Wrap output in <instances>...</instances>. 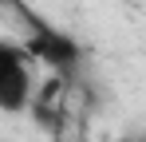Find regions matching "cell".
I'll list each match as a JSON object with an SVG mask.
<instances>
[{
	"label": "cell",
	"mask_w": 146,
	"mask_h": 142,
	"mask_svg": "<svg viewBox=\"0 0 146 142\" xmlns=\"http://www.w3.org/2000/svg\"><path fill=\"white\" fill-rule=\"evenodd\" d=\"M32 63H40L24 44H0V107L8 115H20L32 107Z\"/></svg>",
	"instance_id": "1"
},
{
	"label": "cell",
	"mask_w": 146,
	"mask_h": 142,
	"mask_svg": "<svg viewBox=\"0 0 146 142\" xmlns=\"http://www.w3.org/2000/svg\"><path fill=\"white\" fill-rule=\"evenodd\" d=\"M16 4V12L28 20V40H24V47L40 59V63H48L51 71H71L75 63H79V44H75L67 32H59V28H51V24H44L36 12H28L20 0H12Z\"/></svg>",
	"instance_id": "2"
}]
</instances>
